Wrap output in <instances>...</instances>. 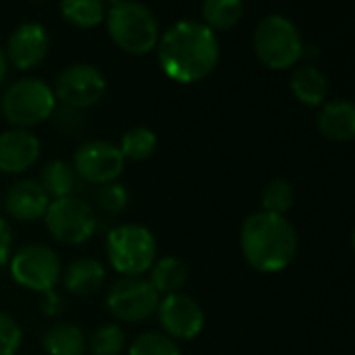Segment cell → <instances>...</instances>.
Masks as SVG:
<instances>
[{
  "mask_svg": "<svg viewBox=\"0 0 355 355\" xmlns=\"http://www.w3.org/2000/svg\"><path fill=\"white\" fill-rule=\"evenodd\" d=\"M44 295H46V300L42 302V310H44L48 316H56V314L62 310V300H60V295L54 293V291H48V293H44Z\"/></svg>",
  "mask_w": 355,
  "mask_h": 355,
  "instance_id": "32",
  "label": "cell"
},
{
  "mask_svg": "<svg viewBox=\"0 0 355 355\" xmlns=\"http://www.w3.org/2000/svg\"><path fill=\"white\" fill-rule=\"evenodd\" d=\"M106 279V268L102 266V262L94 260V258H77L73 260L62 277L64 289L77 297H85V295H94Z\"/></svg>",
  "mask_w": 355,
  "mask_h": 355,
  "instance_id": "17",
  "label": "cell"
},
{
  "mask_svg": "<svg viewBox=\"0 0 355 355\" xmlns=\"http://www.w3.org/2000/svg\"><path fill=\"white\" fill-rule=\"evenodd\" d=\"M48 204L50 198L46 196L42 185L33 179L17 181L6 193V212L17 220L31 223L44 218Z\"/></svg>",
  "mask_w": 355,
  "mask_h": 355,
  "instance_id": "15",
  "label": "cell"
},
{
  "mask_svg": "<svg viewBox=\"0 0 355 355\" xmlns=\"http://www.w3.org/2000/svg\"><path fill=\"white\" fill-rule=\"evenodd\" d=\"M156 146H158L156 133L150 127L137 125V127H131L123 135L119 150H121L123 158H129V160H146V158H150L156 152Z\"/></svg>",
  "mask_w": 355,
  "mask_h": 355,
  "instance_id": "24",
  "label": "cell"
},
{
  "mask_svg": "<svg viewBox=\"0 0 355 355\" xmlns=\"http://www.w3.org/2000/svg\"><path fill=\"white\" fill-rule=\"evenodd\" d=\"M48 48H50V37L46 27L35 21H25L10 31L6 40L4 56L10 60L12 67L27 71L37 67L46 58Z\"/></svg>",
  "mask_w": 355,
  "mask_h": 355,
  "instance_id": "13",
  "label": "cell"
},
{
  "mask_svg": "<svg viewBox=\"0 0 355 355\" xmlns=\"http://www.w3.org/2000/svg\"><path fill=\"white\" fill-rule=\"evenodd\" d=\"M104 19L112 42L127 54L144 56L158 46L160 27L150 6L127 0L112 2Z\"/></svg>",
  "mask_w": 355,
  "mask_h": 355,
  "instance_id": "3",
  "label": "cell"
},
{
  "mask_svg": "<svg viewBox=\"0 0 355 355\" xmlns=\"http://www.w3.org/2000/svg\"><path fill=\"white\" fill-rule=\"evenodd\" d=\"M56 119V125L64 131V133H77L83 127V114L81 110L69 108V106H60L54 110L52 114Z\"/></svg>",
  "mask_w": 355,
  "mask_h": 355,
  "instance_id": "30",
  "label": "cell"
},
{
  "mask_svg": "<svg viewBox=\"0 0 355 355\" xmlns=\"http://www.w3.org/2000/svg\"><path fill=\"white\" fill-rule=\"evenodd\" d=\"M23 341V331L17 320L0 312V355H17Z\"/></svg>",
  "mask_w": 355,
  "mask_h": 355,
  "instance_id": "29",
  "label": "cell"
},
{
  "mask_svg": "<svg viewBox=\"0 0 355 355\" xmlns=\"http://www.w3.org/2000/svg\"><path fill=\"white\" fill-rule=\"evenodd\" d=\"M158 62L177 83L206 79L220 60L218 35L202 21L183 19L171 25L158 40Z\"/></svg>",
  "mask_w": 355,
  "mask_h": 355,
  "instance_id": "1",
  "label": "cell"
},
{
  "mask_svg": "<svg viewBox=\"0 0 355 355\" xmlns=\"http://www.w3.org/2000/svg\"><path fill=\"white\" fill-rule=\"evenodd\" d=\"M10 250H12V233L10 227L4 218H0V266H4L10 258Z\"/></svg>",
  "mask_w": 355,
  "mask_h": 355,
  "instance_id": "31",
  "label": "cell"
},
{
  "mask_svg": "<svg viewBox=\"0 0 355 355\" xmlns=\"http://www.w3.org/2000/svg\"><path fill=\"white\" fill-rule=\"evenodd\" d=\"M40 139L29 129H8L0 133V173L17 175L31 168L40 158Z\"/></svg>",
  "mask_w": 355,
  "mask_h": 355,
  "instance_id": "14",
  "label": "cell"
},
{
  "mask_svg": "<svg viewBox=\"0 0 355 355\" xmlns=\"http://www.w3.org/2000/svg\"><path fill=\"white\" fill-rule=\"evenodd\" d=\"M10 277L29 291H54L60 279V258L48 245L29 243L10 258Z\"/></svg>",
  "mask_w": 355,
  "mask_h": 355,
  "instance_id": "8",
  "label": "cell"
},
{
  "mask_svg": "<svg viewBox=\"0 0 355 355\" xmlns=\"http://www.w3.org/2000/svg\"><path fill=\"white\" fill-rule=\"evenodd\" d=\"M316 127L331 141H352L355 137V104L347 98L324 102L318 110Z\"/></svg>",
  "mask_w": 355,
  "mask_h": 355,
  "instance_id": "16",
  "label": "cell"
},
{
  "mask_svg": "<svg viewBox=\"0 0 355 355\" xmlns=\"http://www.w3.org/2000/svg\"><path fill=\"white\" fill-rule=\"evenodd\" d=\"M0 110L15 129H27L48 121L56 110L54 89L37 77L17 79L2 94Z\"/></svg>",
  "mask_w": 355,
  "mask_h": 355,
  "instance_id": "5",
  "label": "cell"
},
{
  "mask_svg": "<svg viewBox=\"0 0 355 355\" xmlns=\"http://www.w3.org/2000/svg\"><path fill=\"white\" fill-rule=\"evenodd\" d=\"M160 304L158 291L141 277H121L106 295L110 314L123 322H141L156 314Z\"/></svg>",
  "mask_w": 355,
  "mask_h": 355,
  "instance_id": "9",
  "label": "cell"
},
{
  "mask_svg": "<svg viewBox=\"0 0 355 355\" xmlns=\"http://www.w3.org/2000/svg\"><path fill=\"white\" fill-rule=\"evenodd\" d=\"M42 345L48 355H83L87 341L79 327L60 322L44 333Z\"/></svg>",
  "mask_w": 355,
  "mask_h": 355,
  "instance_id": "20",
  "label": "cell"
},
{
  "mask_svg": "<svg viewBox=\"0 0 355 355\" xmlns=\"http://www.w3.org/2000/svg\"><path fill=\"white\" fill-rule=\"evenodd\" d=\"M295 204V189L287 179H272L262 191V212L285 216Z\"/></svg>",
  "mask_w": 355,
  "mask_h": 355,
  "instance_id": "25",
  "label": "cell"
},
{
  "mask_svg": "<svg viewBox=\"0 0 355 355\" xmlns=\"http://www.w3.org/2000/svg\"><path fill=\"white\" fill-rule=\"evenodd\" d=\"M62 17L77 27H96L106 17V6L100 0H64L60 2Z\"/></svg>",
  "mask_w": 355,
  "mask_h": 355,
  "instance_id": "23",
  "label": "cell"
},
{
  "mask_svg": "<svg viewBox=\"0 0 355 355\" xmlns=\"http://www.w3.org/2000/svg\"><path fill=\"white\" fill-rule=\"evenodd\" d=\"M241 252L258 272H281L297 254V231L289 218L268 212L250 214L239 233Z\"/></svg>",
  "mask_w": 355,
  "mask_h": 355,
  "instance_id": "2",
  "label": "cell"
},
{
  "mask_svg": "<svg viewBox=\"0 0 355 355\" xmlns=\"http://www.w3.org/2000/svg\"><path fill=\"white\" fill-rule=\"evenodd\" d=\"M289 87H291L293 96L304 106L316 108V106H322L324 100H327L329 79H327V75L318 67L306 62V64L293 69L291 79H289Z\"/></svg>",
  "mask_w": 355,
  "mask_h": 355,
  "instance_id": "18",
  "label": "cell"
},
{
  "mask_svg": "<svg viewBox=\"0 0 355 355\" xmlns=\"http://www.w3.org/2000/svg\"><path fill=\"white\" fill-rule=\"evenodd\" d=\"M106 87V77L98 67L87 62H75L60 71L52 89L62 106L83 110L96 106L104 98Z\"/></svg>",
  "mask_w": 355,
  "mask_h": 355,
  "instance_id": "10",
  "label": "cell"
},
{
  "mask_svg": "<svg viewBox=\"0 0 355 355\" xmlns=\"http://www.w3.org/2000/svg\"><path fill=\"white\" fill-rule=\"evenodd\" d=\"M73 168L79 181L108 185L123 175L125 158L119 146L104 139H89L77 148L73 156Z\"/></svg>",
  "mask_w": 355,
  "mask_h": 355,
  "instance_id": "11",
  "label": "cell"
},
{
  "mask_svg": "<svg viewBox=\"0 0 355 355\" xmlns=\"http://www.w3.org/2000/svg\"><path fill=\"white\" fill-rule=\"evenodd\" d=\"M243 17L241 0H208L202 4V23L214 33L235 27Z\"/></svg>",
  "mask_w": 355,
  "mask_h": 355,
  "instance_id": "22",
  "label": "cell"
},
{
  "mask_svg": "<svg viewBox=\"0 0 355 355\" xmlns=\"http://www.w3.org/2000/svg\"><path fill=\"white\" fill-rule=\"evenodd\" d=\"M187 277H189L187 264L175 256H164L156 260L154 266L150 268V283L158 291V295L179 293V289L187 283Z\"/></svg>",
  "mask_w": 355,
  "mask_h": 355,
  "instance_id": "21",
  "label": "cell"
},
{
  "mask_svg": "<svg viewBox=\"0 0 355 355\" xmlns=\"http://www.w3.org/2000/svg\"><path fill=\"white\" fill-rule=\"evenodd\" d=\"M304 40L297 25L281 15H266L254 31V52L262 64L275 71H285L302 60Z\"/></svg>",
  "mask_w": 355,
  "mask_h": 355,
  "instance_id": "4",
  "label": "cell"
},
{
  "mask_svg": "<svg viewBox=\"0 0 355 355\" xmlns=\"http://www.w3.org/2000/svg\"><path fill=\"white\" fill-rule=\"evenodd\" d=\"M96 204L100 206L102 212L121 214L129 204V191H127V187H123L116 181L108 183V185H100L96 191Z\"/></svg>",
  "mask_w": 355,
  "mask_h": 355,
  "instance_id": "28",
  "label": "cell"
},
{
  "mask_svg": "<svg viewBox=\"0 0 355 355\" xmlns=\"http://www.w3.org/2000/svg\"><path fill=\"white\" fill-rule=\"evenodd\" d=\"M125 347V335L116 324H102L89 337L92 355H119Z\"/></svg>",
  "mask_w": 355,
  "mask_h": 355,
  "instance_id": "26",
  "label": "cell"
},
{
  "mask_svg": "<svg viewBox=\"0 0 355 355\" xmlns=\"http://www.w3.org/2000/svg\"><path fill=\"white\" fill-rule=\"evenodd\" d=\"M42 189L46 191L48 198L58 200V198H71L79 189V177L73 168L71 162L67 160H50L40 175Z\"/></svg>",
  "mask_w": 355,
  "mask_h": 355,
  "instance_id": "19",
  "label": "cell"
},
{
  "mask_svg": "<svg viewBox=\"0 0 355 355\" xmlns=\"http://www.w3.org/2000/svg\"><path fill=\"white\" fill-rule=\"evenodd\" d=\"M44 220L50 235L64 245L85 243L98 227L92 206L77 196L50 200Z\"/></svg>",
  "mask_w": 355,
  "mask_h": 355,
  "instance_id": "7",
  "label": "cell"
},
{
  "mask_svg": "<svg viewBox=\"0 0 355 355\" xmlns=\"http://www.w3.org/2000/svg\"><path fill=\"white\" fill-rule=\"evenodd\" d=\"M156 237L144 225H121L108 233L106 256L110 266L123 277H141L156 262Z\"/></svg>",
  "mask_w": 355,
  "mask_h": 355,
  "instance_id": "6",
  "label": "cell"
},
{
  "mask_svg": "<svg viewBox=\"0 0 355 355\" xmlns=\"http://www.w3.org/2000/svg\"><path fill=\"white\" fill-rule=\"evenodd\" d=\"M158 320L166 337L191 341L204 329V310L202 306L187 293H171L158 304Z\"/></svg>",
  "mask_w": 355,
  "mask_h": 355,
  "instance_id": "12",
  "label": "cell"
},
{
  "mask_svg": "<svg viewBox=\"0 0 355 355\" xmlns=\"http://www.w3.org/2000/svg\"><path fill=\"white\" fill-rule=\"evenodd\" d=\"M129 355H181L177 343L162 333H141L129 347Z\"/></svg>",
  "mask_w": 355,
  "mask_h": 355,
  "instance_id": "27",
  "label": "cell"
},
{
  "mask_svg": "<svg viewBox=\"0 0 355 355\" xmlns=\"http://www.w3.org/2000/svg\"><path fill=\"white\" fill-rule=\"evenodd\" d=\"M6 77V56H4V50L0 48V83L4 81Z\"/></svg>",
  "mask_w": 355,
  "mask_h": 355,
  "instance_id": "33",
  "label": "cell"
}]
</instances>
